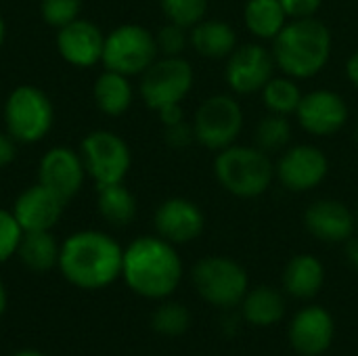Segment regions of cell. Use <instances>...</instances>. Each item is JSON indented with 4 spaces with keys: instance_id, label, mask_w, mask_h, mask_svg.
I'll use <instances>...</instances> for the list:
<instances>
[{
    "instance_id": "1",
    "label": "cell",
    "mask_w": 358,
    "mask_h": 356,
    "mask_svg": "<svg viewBox=\"0 0 358 356\" xmlns=\"http://www.w3.org/2000/svg\"><path fill=\"white\" fill-rule=\"evenodd\" d=\"M124 248L105 231H76L61 243L57 269L78 290L94 292L122 279Z\"/></svg>"
},
{
    "instance_id": "2",
    "label": "cell",
    "mask_w": 358,
    "mask_h": 356,
    "mask_svg": "<svg viewBox=\"0 0 358 356\" xmlns=\"http://www.w3.org/2000/svg\"><path fill=\"white\" fill-rule=\"evenodd\" d=\"M185 275L174 243L159 235H141L124 248L122 279L130 292L147 300L170 298Z\"/></svg>"
},
{
    "instance_id": "3",
    "label": "cell",
    "mask_w": 358,
    "mask_h": 356,
    "mask_svg": "<svg viewBox=\"0 0 358 356\" xmlns=\"http://www.w3.org/2000/svg\"><path fill=\"white\" fill-rule=\"evenodd\" d=\"M279 73L298 82L317 78L331 61L334 34L319 17L289 19L271 44Z\"/></svg>"
},
{
    "instance_id": "4",
    "label": "cell",
    "mask_w": 358,
    "mask_h": 356,
    "mask_svg": "<svg viewBox=\"0 0 358 356\" xmlns=\"http://www.w3.org/2000/svg\"><path fill=\"white\" fill-rule=\"evenodd\" d=\"M214 176L229 195L237 199H256L262 197L277 180L275 159L254 143H235L216 153Z\"/></svg>"
},
{
    "instance_id": "5",
    "label": "cell",
    "mask_w": 358,
    "mask_h": 356,
    "mask_svg": "<svg viewBox=\"0 0 358 356\" xmlns=\"http://www.w3.org/2000/svg\"><path fill=\"white\" fill-rule=\"evenodd\" d=\"M4 130L21 145H34L48 136L55 124V107L50 97L31 84L15 86L2 109Z\"/></svg>"
},
{
    "instance_id": "6",
    "label": "cell",
    "mask_w": 358,
    "mask_h": 356,
    "mask_svg": "<svg viewBox=\"0 0 358 356\" xmlns=\"http://www.w3.org/2000/svg\"><path fill=\"white\" fill-rule=\"evenodd\" d=\"M195 143L218 153L235 145L245 126V111L233 92H216L199 103L191 120Z\"/></svg>"
},
{
    "instance_id": "7",
    "label": "cell",
    "mask_w": 358,
    "mask_h": 356,
    "mask_svg": "<svg viewBox=\"0 0 358 356\" xmlns=\"http://www.w3.org/2000/svg\"><path fill=\"white\" fill-rule=\"evenodd\" d=\"M191 279L201 300L222 311L239 306L250 290L248 271L229 256H206L197 260Z\"/></svg>"
},
{
    "instance_id": "8",
    "label": "cell",
    "mask_w": 358,
    "mask_h": 356,
    "mask_svg": "<svg viewBox=\"0 0 358 356\" xmlns=\"http://www.w3.org/2000/svg\"><path fill=\"white\" fill-rule=\"evenodd\" d=\"M159 57L155 34L141 23H122L105 34L103 61L105 69L128 78L141 76Z\"/></svg>"
},
{
    "instance_id": "9",
    "label": "cell",
    "mask_w": 358,
    "mask_h": 356,
    "mask_svg": "<svg viewBox=\"0 0 358 356\" xmlns=\"http://www.w3.org/2000/svg\"><path fill=\"white\" fill-rule=\"evenodd\" d=\"M86 176L96 185L124 183L132 168L130 145L113 130H92L80 143Z\"/></svg>"
},
{
    "instance_id": "10",
    "label": "cell",
    "mask_w": 358,
    "mask_h": 356,
    "mask_svg": "<svg viewBox=\"0 0 358 356\" xmlns=\"http://www.w3.org/2000/svg\"><path fill=\"white\" fill-rule=\"evenodd\" d=\"M195 84V69L185 57H157L141 73L138 94L143 103L157 111L172 103H182Z\"/></svg>"
},
{
    "instance_id": "11",
    "label": "cell",
    "mask_w": 358,
    "mask_h": 356,
    "mask_svg": "<svg viewBox=\"0 0 358 356\" xmlns=\"http://www.w3.org/2000/svg\"><path fill=\"white\" fill-rule=\"evenodd\" d=\"M275 176L289 193H310L327 180L329 157L313 143L289 145L275 162Z\"/></svg>"
},
{
    "instance_id": "12",
    "label": "cell",
    "mask_w": 358,
    "mask_h": 356,
    "mask_svg": "<svg viewBox=\"0 0 358 356\" xmlns=\"http://www.w3.org/2000/svg\"><path fill=\"white\" fill-rule=\"evenodd\" d=\"M277 73L275 57L260 40L239 44L224 59V82L237 97L260 94L266 82Z\"/></svg>"
},
{
    "instance_id": "13",
    "label": "cell",
    "mask_w": 358,
    "mask_h": 356,
    "mask_svg": "<svg viewBox=\"0 0 358 356\" xmlns=\"http://www.w3.org/2000/svg\"><path fill=\"white\" fill-rule=\"evenodd\" d=\"M300 128L317 138H329L342 132L350 120V107L346 99L331 88H315L302 94L296 109Z\"/></svg>"
},
{
    "instance_id": "14",
    "label": "cell",
    "mask_w": 358,
    "mask_h": 356,
    "mask_svg": "<svg viewBox=\"0 0 358 356\" xmlns=\"http://www.w3.org/2000/svg\"><path fill=\"white\" fill-rule=\"evenodd\" d=\"M86 180V168L80 151L71 147H50L38 164V183L57 193L65 204L71 201Z\"/></svg>"
},
{
    "instance_id": "15",
    "label": "cell",
    "mask_w": 358,
    "mask_h": 356,
    "mask_svg": "<svg viewBox=\"0 0 358 356\" xmlns=\"http://www.w3.org/2000/svg\"><path fill=\"white\" fill-rule=\"evenodd\" d=\"M155 235L164 237L174 245H185L201 237L206 231L203 210L189 197H168L153 214Z\"/></svg>"
},
{
    "instance_id": "16",
    "label": "cell",
    "mask_w": 358,
    "mask_h": 356,
    "mask_svg": "<svg viewBox=\"0 0 358 356\" xmlns=\"http://www.w3.org/2000/svg\"><path fill=\"white\" fill-rule=\"evenodd\" d=\"M306 231L323 243H346L357 231V212L334 197L315 199L304 210Z\"/></svg>"
},
{
    "instance_id": "17",
    "label": "cell",
    "mask_w": 358,
    "mask_h": 356,
    "mask_svg": "<svg viewBox=\"0 0 358 356\" xmlns=\"http://www.w3.org/2000/svg\"><path fill=\"white\" fill-rule=\"evenodd\" d=\"M55 44L59 57L65 63H69L71 67L86 69L103 61L105 34L96 23L78 17L76 21L57 29Z\"/></svg>"
},
{
    "instance_id": "18",
    "label": "cell",
    "mask_w": 358,
    "mask_h": 356,
    "mask_svg": "<svg viewBox=\"0 0 358 356\" xmlns=\"http://www.w3.org/2000/svg\"><path fill=\"white\" fill-rule=\"evenodd\" d=\"M289 344L302 356H319L329 350L336 336V321L323 306L310 304L296 313L289 323Z\"/></svg>"
},
{
    "instance_id": "19",
    "label": "cell",
    "mask_w": 358,
    "mask_h": 356,
    "mask_svg": "<svg viewBox=\"0 0 358 356\" xmlns=\"http://www.w3.org/2000/svg\"><path fill=\"white\" fill-rule=\"evenodd\" d=\"M65 206L67 204L57 193H52L44 185L36 183L17 195L10 212L15 214L23 233L52 231L57 227V222L61 220Z\"/></svg>"
},
{
    "instance_id": "20",
    "label": "cell",
    "mask_w": 358,
    "mask_h": 356,
    "mask_svg": "<svg viewBox=\"0 0 358 356\" xmlns=\"http://www.w3.org/2000/svg\"><path fill=\"white\" fill-rule=\"evenodd\" d=\"M189 44L203 59L224 61L239 46V38L229 21L206 17L189 29Z\"/></svg>"
},
{
    "instance_id": "21",
    "label": "cell",
    "mask_w": 358,
    "mask_h": 356,
    "mask_svg": "<svg viewBox=\"0 0 358 356\" xmlns=\"http://www.w3.org/2000/svg\"><path fill=\"white\" fill-rule=\"evenodd\" d=\"M325 285V266L313 254H296L283 269V290L296 300H313Z\"/></svg>"
},
{
    "instance_id": "22",
    "label": "cell",
    "mask_w": 358,
    "mask_h": 356,
    "mask_svg": "<svg viewBox=\"0 0 358 356\" xmlns=\"http://www.w3.org/2000/svg\"><path fill=\"white\" fill-rule=\"evenodd\" d=\"M92 99L101 113L109 118H120L134 103V86L128 76L103 69L94 80Z\"/></svg>"
},
{
    "instance_id": "23",
    "label": "cell",
    "mask_w": 358,
    "mask_h": 356,
    "mask_svg": "<svg viewBox=\"0 0 358 356\" xmlns=\"http://www.w3.org/2000/svg\"><path fill=\"white\" fill-rule=\"evenodd\" d=\"M287 21L281 0H245L243 4L245 29L260 42H273Z\"/></svg>"
},
{
    "instance_id": "24",
    "label": "cell",
    "mask_w": 358,
    "mask_h": 356,
    "mask_svg": "<svg viewBox=\"0 0 358 356\" xmlns=\"http://www.w3.org/2000/svg\"><path fill=\"white\" fill-rule=\"evenodd\" d=\"M241 315L250 325L271 327L279 323L285 315V298L279 290L271 285H258L248 290L241 300Z\"/></svg>"
},
{
    "instance_id": "25",
    "label": "cell",
    "mask_w": 358,
    "mask_h": 356,
    "mask_svg": "<svg viewBox=\"0 0 358 356\" xmlns=\"http://www.w3.org/2000/svg\"><path fill=\"white\" fill-rule=\"evenodd\" d=\"M61 254V243L55 239L52 231L23 233L17 256L21 264L31 273H46L57 269Z\"/></svg>"
},
{
    "instance_id": "26",
    "label": "cell",
    "mask_w": 358,
    "mask_h": 356,
    "mask_svg": "<svg viewBox=\"0 0 358 356\" xmlns=\"http://www.w3.org/2000/svg\"><path fill=\"white\" fill-rule=\"evenodd\" d=\"M96 210L111 227H126L136 218V197L124 183L96 187Z\"/></svg>"
},
{
    "instance_id": "27",
    "label": "cell",
    "mask_w": 358,
    "mask_h": 356,
    "mask_svg": "<svg viewBox=\"0 0 358 356\" xmlns=\"http://www.w3.org/2000/svg\"><path fill=\"white\" fill-rule=\"evenodd\" d=\"M302 88L300 82L285 76V73H275L266 86L260 90L262 103L268 113H279V115H296V109L302 101Z\"/></svg>"
},
{
    "instance_id": "28",
    "label": "cell",
    "mask_w": 358,
    "mask_h": 356,
    "mask_svg": "<svg viewBox=\"0 0 358 356\" xmlns=\"http://www.w3.org/2000/svg\"><path fill=\"white\" fill-rule=\"evenodd\" d=\"M294 138V126L289 115H279V113H268L258 120L254 128V145L268 155L281 153L292 145Z\"/></svg>"
},
{
    "instance_id": "29",
    "label": "cell",
    "mask_w": 358,
    "mask_h": 356,
    "mask_svg": "<svg viewBox=\"0 0 358 356\" xmlns=\"http://www.w3.org/2000/svg\"><path fill=\"white\" fill-rule=\"evenodd\" d=\"M191 325V313L185 304L172 302V300H162V304L155 308L151 317V327L155 334L164 338H178L187 334Z\"/></svg>"
},
{
    "instance_id": "30",
    "label": "cell",
    "mask_w": 358,
    "mask_h": 356,
    "mask_svg": "<svg viewBox=\"0 0 358 356\" xmlns=\"http://www.w3.org/2000/svg\"><path fill=\"white\" fill-rule=\"evenodd\" d=\"M159 8L170 23L191 29L208 17L210 0H159Z\"/></svg>"
},
{
    "instance_id": "31",
    "label": "cell",
    "mask_w": 358,
    "mask_h": 356,
    "mask_svg": "<svg viewBox=\"0 0 358 356\" xmlns=\"http://www.w3.org/2000/svg\"><path fill=\"white\" fill-rule=\"evenodd\" d=\"M82 13V0H40V17L46 25L59 29L76 21Z\"/></svg>"
},
{
    "instance_id": "32",
    "label": "cell",
    "mask_w": 358,
    "mask_h": 356,
    "mask_svg": "<svg viewBox=\"0 0 358 356\" xmlns=\"http://www.w3.org/2000/svg\"><path fill=\"white\" fill-rule=\"evenodd\" d=\"M159 57H182L189 44V29L176 23H166L155 31Z\"/></svg>"
},
{
    "instance_id": "33",
    "label": "cell",
    "mask_w": 358,
    "mask_h": 356,
    "mask_svg": "<svg viewBox=\"0 0 358 356\" xmlns=\"http://www.w3.org/2000/svg\"><path fill=\"white\" fill-rule=\"evenodd\" d=\"M21 237H23V229L17 222L15 214L10 210L0 208V264L17 256Z\"/></svg>"
},
{
    "instance_id": "34",
    "label": "cell",
    "mask_w": 358,
    "mask_h": 356,
    "mask_svg": "<svg viewBox=\"0 0 358 356\" xmlns=\"http://www.w3.org/2000/svg\"><path fill=\"white\" fill-rule=\"evenodd\" d=\"M164 141L172 147V149H187L189 145L195 143V132H193V124L182 120L178 124L172 126H164Z\"/></svg>"
},
{
    "instance_id": "35",
    "label": "cell",
    "mask_w": 358,
    "mask_h": 356,
    "mask_svg": "<svg viewBox=\"0 0 358 356\" xmlns=\"http://www.w3.org/2000/svg\"><path fill=\"white\" fill-rule=\"evenodd\" d=\"M281 4L289 19H304L317 17V13L323 6V0H281Z\"/></svg>"
},
{
    "instance_id": "36",
    "label": "cell",
    "mask_w": 358,
    "mask_h": 356,
    "mask_svg": "<svg viewBox=\"0 0 358 356\" xmlns=\"http://www.w3.org/2000/svg\"><path fill=\"white\" fill-rule=\"evenodd\" d=\"M17 141L6 132V130H0V170L10 166L17 157Z\"/></svg>"
},
{
    "instance_id": "37",
    "label": "cell",
    "mask_w": 358,
    "mask_h": 356,
    "mask_svg": "<svg viewBox=\"0 0 358 356\" xmlns=\"http://www.w3.org/2000/svg\"><path fill=\"white\" fill-rule=\"evenodd\" d=\"M155 113H157V118H159L162 126H172V124H178V122L187 120V118H185V107H182V103L166 105V107L157 109Z\"/></svg>"
},
{
    "instance_id": "38",
    "label": "cell",
    "mask_w": 358,
    "mask_h": 356,
    "mask_svg": "<svg viewBox=\"0 0 358 356\" xmlns=\"http://www.w3.org/2000/svg\"><path fill=\"white\" fill-rule=\"evenodd\" d=\"M346 78L358 90V48L352 50V55L346 59Z\"/></svg>"
},
{
    "instance_id": "39",
    "label": "cell",
    "mask_w": 358,
    "mask_h": 356,
    "mask_svg": "<svg viewBox=\"0 0 358 356\" xmlns=\"http://www.w3.org/2000/svg\"><path fill=\"white\" fill-rule=\"evenodd\" d=\"M6 306H8V294H6V287H4V283L0 279V319L6 313Z\"/></svg>"
},
{
    "instance_id": "40",
    "label": "cell",
    "mask_w": 358,
    "mask_h": 356,
    "mask_svg": "<svg viewBox=\"0 0 358 356\" xmlns=\"http://www.w3.org/2000/svg\"><path fill=\"white\" fill-rule=\"evenodd\" d=\"M348 258H350L352 266L357 269L358 273V241H352V243H350V248H348Z\"/></svg>"
},
{
    "instance_id": "41",
    "label": "cell",
    "mask_w": 358,
    "mask_h": 356,
    "mask_svg": "<svg viewBox=\"0 0 358 356\" xmlns=\"http://www.w3.org/2000/svg\"><path fill=\"white\" fill-rule=\"evenodd\" d=\"M4 40H6V23H4V17L0 13V48H2Z\"/></svg>"
},
{
    "instance_id": "42",
    "label": "cell",
    "mask_w": 358,
    "mask_h": 356,
    "mask_svg": "<svg viewBox=\"0 0 358 356\" xmlns=\"http://www.w3.org/2000/svg\"><path fill=\"white\" fill-rule=\"evenodd\" d=\"M10 356H44L42 353H38V350H19V353H15V355Z\"/></svg>"
},
{
    "instance_id": "43",
    "label": "cell",
    "mask_w": 358,
    "mask_h": 356,
    "mask_svg": "<svg viewBox=\"0 0 358 356\" xmlns=\"http://www.w3.org/2000/svg\"><path fill=\"white\" fill-rule=\"evenodd\" d=\"M352 138H355V143L358 145V120L357 124H355V130H352Z\"/></svg>"
},
{
    "instance_id": "44",
    "label": "cell",
    "mask_w": 358,
    "mask_h": 356,
    "mask_svg": "<svg viewBox=\"0 0 358 356\" xmlns=\"http://www.w3.org/2000/svg\"><path fill=\"white\" fill-rule=\"evenodd\" d=\"M355 212H357V231H358V208H357V210H355Z\"/></svg>"
}]
</instances>
